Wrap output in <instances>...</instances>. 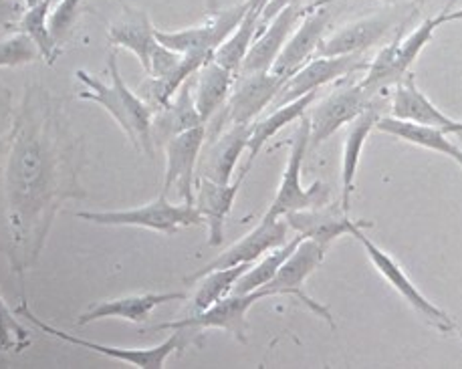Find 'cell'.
Masks as SVG:
<instances>
[{"label": "cell", "instance_id": "obj_1", "mask_svg": "<svg viewBox=\"0 0 462 369\" xmlns=\"http://www.w3.org/2000/svg\"><path fill=\"white\" fill-rule=\"evenodd\" d=\"M69 171L53 111H24L21 122H16L6 166L8 222L23 267L35 261L45 244L59 202L69 190Z\"/></svg>", "mask_w": 462, "mask_h": 369}, {"label": "cell", "instance_id": "obj_2", "mask_svg": "<svg viewBox=\"0 0 462 369\" xmlns=\"http://www.w3.org/2000/svg\"><path fill=\"white\" fill-rule=\"evenodd\" d=\"M107 65L111 85L97 79L96 75L83 71V69L75 73L77 81H81L85 85V91L79 93V97L104 107L111 115V119L119 125V130L125 134L127 140L134 143V148L145 152L150 158H153L152 119L156 107L150 106L143 97L135 96V93L127 88L125 81L122 79V73H119L116 49L114 53L109 55Z\"/></svg>", "mask_w": 462, "mask_h": 369}, {"label": "cell", "instance_id": "obj_3", "mask_svg": "<svg viewBox=\"0 0 462 369\" xmlns=\"http://www.w3.org/2000/svg\"><path fill=\"white\" fill-rule=\"evenodd\" d=\"M455 21H462V8H458V11H450L448 6L444 8L440 14L432 16V19H426L420 27L414 32H410L408 37H404V34L410 21L402 23L396 31V37L375 55L370 67L365 69V77L359 81L362 89L367 96L374 97L382 96V91H386L392 85L404 81L410 71H412L416 59L420 57L424 47L432 41L434 32L439 31L442 24Z\"/></svg>", "mask_w": 462, "mask_h": 369}, {"label": "cell", "instance_id": "obj_4", "mask_svg": "<svg viewBox=\"0 0 462 369\" xmlns=\"http://www.w3.org/2000/svg\"><path fill=\"white\" fill-rule=\"evenodd\" d=\"M77 218L96 222L101 226H135V228H148L156 230V233L172 236L180 228L186 226H200L204 225V218L200 212L196 210L194 204H174L168 200V196L160 194L156 200L140 206V208L130 210H83L75 214Z\"/></svg>", "mask_w": 462, "mask_h": 369}, {"label": "cell", "instance_id": "obj_5", "mask_svg": "<svg viewBox=\"0 0 462 369\" xmlns=\"http://www.w3.org/2000/svg\"><path fill=\"white\" fill-rule=\"evenodd\" d=\"M19 315L24 317V319H27L31 325H35L39 331L47 333V336H51V337H55L63 343H71V346H77V347L96 351V354H101L109 359H117V362H122V364H130L138 369H162L166 365L170 355L176 354V351H180V349L188 347V343H190L192 333H194L192 329H174L172 336H170L166 341H162L160 346L127 349V347L104 346V343H96V341L71 336V333H65L61 329L53 327V325L41 321L27 305L19 307Z\"/></svg>", "mask_w": 462, "mask_h": 369}, {"label": "cell", "instance_id": "obj_6", "mask_svg": "<svg viewBox=\"0 0 462 369\" xmlns=\"http://www.w3.org/2000/svg\"><path fill=\"white\" fill-rule=\"evenodd\" d=\"M310 134H311L310 119L301 117V125L297 127L293 142H291L289 160L283 171V178H281L277 196L269 206V210L264 212V218L277 220V218H283L289 212L315 208V206H323L329 202L328 186L321 182H315L313 186L305 188L301 182L303 160H305L307 150H310Z\"/></svg>", "mask_w": 462, "mask_h": 369}, {"label": "cell", "instance_id": "obj_7", "mask_svg": "<svg viewBox=\"0 0 462 369\" xmlns=\"http://www.w3.org/2000/svg\"><path fill=\"white\" fill-rule=\"evenodd\" d=\"M287 79L289 77L275 75L271 71L236 75L233 91H230L225 107L217 114L218 124H214L210 140L225 132L228 125L253 124L264 107L273 106V101H275Z\"/></svg>", "mask_w": 462, "mask_h": 369}, {"label": "cell", "instance_id": "obj_8", "mask_svg": "<svg viewBox=\"0 0 462 369\" xmlns=\"http://www.w3.org/2000/svg\"><path fill=\"white\" fill-rule=\"evenodd\" d=\"M365 226H370V225H365L364 220H359L356 228L352 230V236L364 246V251L367 256H370V261L375 267V271H378L382 277L398 291L402 299H404V301L412 307L428 325H432V327L439 329L440 333L457 331V325L450 319V315L444 313L440 307H436L430 299H428L422 291L408 279V274L402 271L400 264L393 261L386 251H382L378 244L372 243V240L364 235Z\"/></svg>", "mask_w": 462, "mask_h": 369}, {"label": "cell", "instance_id": "obj_9", "mask_svg": "<svg viewBox=\"0 0 462 369\" xmlns=\"http://www.w3.org/2000/svg\"><path fill=\"white\" fill-rule=\"evenodd\" d=\"M246 0L241 5L220 8V11H214L207 16V21L196 24L190 29L182 31H158L156 29V39L160 45H164L178 53L184 55H199L204 59H212L214 51H217L226 37L233 32L238 23L243 21L246 14Z\"/></svg>", "mask_w": 462, "mask_h": 369}, {"label": "cell", "instance_id": "obj_10", "mask_svg": "<svg viewBox=\"0 0 462 369\" xmlns=\"http://www.w3.org/2000/svg\"><path fill=\"white\" fill-rule=\"evenodd\" d=\"M267 297H273V293L267 287L253 291V293H245V295L233 293L230 297L220 299V301L214 303L212 307L204 309V311L194 313L192 317H186V319H180V321L160 323L156 327H152V331L222 329L230 333L236 341L246 343L249 341V337H246V331H249V325H246V313H249V309L254 303H259Z\"/></svg>", "mask_w": 462, "mask_h": 369}, {"label": "cell", "instance_id": "obj_11", "mask_svg": "<svg viewBox=\"0 0 462 369\" xmlns=\"http://www.w3.org/2000/svg\"><path fill=\"white\" fill-rule=\"evenodd\" d=\"M414 14L416 13L406 6H398L365 16V19H359L341 31L333 32L329 39H323L318 49V55L336 57L365 53L367 49H372L382 39H386L388 32L396 31L402 23L412 21Z\"/></svg>", "mask_w": 462, "mask_h": 369}, {"label": "cell", "instance_id": "obj_12", "mask_svg": "<svg viewBox=\"0 0 462 369\" xmlns=\"http://www.w3.org/2000/svg\"><path fill=\"white\" fill-rule=\"evenodd\" d=\"M383 99L382 96H367L362 89V85L347 83L344 88L329 93L328 97L321 99L318 106L313 107L310 119V148H319V145L329 140V137L339 132L344 125H349L356 117H359L364 111L374 106L375 101Z\"/></svg>", "mask_w": 462, "mask_h": 369}, {"label": "cell", "instance_id": "obj_13", "mask_svg": "<svg viewBox=\"0 0 462 369\" xmlns=\"http://www.w3.org/2000/svg\"><path fill=\"white\" fill-rule=\"evenodd\" d=\"M207 61H210V59L178 53V51L168 49L158 42L152 51L150 71L145 73L148 81L142 85L145 101L156 109L164 107Z\"/></svg>", "mask_w": 462, "mask_h": 369}, {"label": "cell", "instance_id": "obj_14", "mask_svg": "<svg viewBox=\"0 0 462 369\" xmlns=\"http://www.w3.org/2000/svg\"><path fill=\"white\" fill-rule=\"evenodd\" d=\"M325 253H328V248L323 244L315 243V240L303 238L301 243L297 244L295 251L291 253L289 259L283 263V267L279 269L277 277L269 282L267 289L271 291L273 297L289 295L299 299L310 311L321 317L323 321H328L329 327L336 329V321H333L329 309L318 301H313V299L303 291L305 281L310 279V274L323 263Z\"/></svg>", "mask_w": 462, "mask_h": 369}, {"label": "cell", "instance_id": "obj_15", "mask_svg": "<svg viewBox=\"0 0 462 369\" xmlns=\"http://www.w3.org/2000/svg\"><path fill=\"white\" fill-rule=\"evenodd\" d=\"M207 143V125L192 127L180 135H174L166 148V176L162 194H176L184 204H194L196 186V164L200 160V152Z\"/></svg>", "mask_w": 462, "mask_h": 369}, {"label": "cell", "instance_id": "obj_16", "mask_svg": "<svg viewBox=\"0 0 462 369\" xmlns=\"http://www.w3.org/2000/svg\"><path fill=\"white\" fill-rule=\"evenodd\" d=\"M367 67H370V63L365 61L364 53L336 57L319 55L318 59H313V61H307L301 69H297V71L289 77L283 88H281L279 96L273 101V107H281L289 101H295L307 96V93L318 91L323 85L337 81L341 77L362 73Z\"/></svg>", "mask_w": 462, "mask_h": 369}, {"label": "cell", "instance_id": "obj_17", "mask_svg": "<svg viewBox=\"0 0 462 369\" xmlns=\"http://www.w3.org/2000/svg\"><path fill=\"white\" fill-rule=\"evenodd\" d=\"M333 19V8L331 5L323 6H307V13L299 23V27L291 34L287 45L281 51L277 61L273 63L271 73L291 77L297 69H301L313 53H318V49L323 41L325 31L329 29Z\"/></svg>", "mask_w": 462, "mask_h": 369}, {"label": "cell", "instance_id": "obj_18", "mask_svg": "<svg viewBox=\"0 0 462 369\" xmlns=\"http://www.w3.org/2000/svg\"><path fill=\"white\" fill-rule=\"evenodd\" d=\"M287 233H289V225L285 222V218L271 220L263 217L259 225H256L249 235L243 236L233 246H228L225 253H220L217 259L207 264V267H202L199 272L190 274L186 281L196 282L202 274L217 269L235 267V264H253L256 259H261L263 254L273 251V248L285 244Z\"/></svg>", "mask_w": 462, "mask_h": 369}, {"label": "cell", "instance_id": "obj_19", "mask_svg": "<svg viewBox=\"0 0 462 369\" xmlns=\"http://www.w3.org/2000/svg\"><path fill=\"white\" fill-rule=\"evenodd\" d=\"M307 8H303L301 5H291L283 8L277 16H273L267 23V29L256 32L238 75L271 71L273 63L277 61L281 51L287 45L289 37L293 34L297 24L301 23Z\"/></svg>", "mask_w": 462, "mask_h": 369}, {"label": "cell", "instance_id": "obj_20", "mask_svg": "<svg viewBox=\"0 0 462 369\" xmlns=\"http://www.w3.org/2000/svg\"><path fill=\"white\" fill-rule=\"evenodd\" d=\"M283 218L289 228H293L299 236L315 240L325 248H329V244L336 243L337 238L352 235V230L359 222L349 218V212L344 210L341 202H328L323 206H315V208L295 210L285 214Z\"/></svg>", "mask_w": 462, "mask_h": 369}, {"label": "cell", "instance_id": "obj_21", "mask_svg": "<svg viewBox=\"0 0 462 369\" xmlns=\"http://www.w3.org/2000/svg\"><path fill=\"white\" fill-rule=\"evenodd\" d=\"M246 178V171H241L235 184H218L208 178H199L194 186V206L200 212L208 226V244L220 246L225 240V225L238 190Z\"/></svg>", "mask_w": 462, "mask_h": 369}, {"label": "cell", "instance_id": "obj_22", "mask_svg": "<svg viewBox=\"0 0 462 369\" xmlns=\"http://www.w3.org/2000/svg\"><path fill=\"white\" fill-rule=\"evenodd\" d=\"M249 137L251 124H238L228 125L225 132L210 140L207 152L202 153L200 178H208L218 184H230L236 161L249 145Z\"/></svg>", "mask_w": 462, "mask_h": 369}, {"label": "cell", "instance_id": "obj_23", "mask_svg": "<svg viewBox=\"0 0 462 369\" xmlns=\"http://www.w3.org/2000/svg\"><path fill=\"white\" fill-rule=\"evenodd\" d=\"M184 299L186 293H142L111 299V301L93 305L89 311L79 315L77 323L89 325L101 319H124L130 323H142L148 319L156 307L172 301H184Z\"/></svg>", "mask_w": 462, "mask_h": 369}, {"label": "cell", "instance_id": "obj_24", "mask_svg": "<svg viewBox=\"0 0 462 369\" xmlns=\"http://www.w3.org/2000/svg\"><path fill=\"white\" fill-rule=\"evenodd\" d=\"M109 41L116 49L119 47L134 53L143 71H150L152 51L158 45V39L148 13L138 11V8H125L124 14L116 23H111Z\"/></svg>", "mask_w": 462, "mask_h": 369}, {"label": "cell", "instance_id": "obj_25", "mask_svg": "<svg viewBox=\"0 0 462 369\" xmlns=\"http://www.w3.org/2000/svg\"><path fill=\"white\" fill-rule=\"evenodd\" d=\"M383 103H386V99L375 101L374 106L367 107L362 115L356 117L354 122L349 124V130L346 134L344 156H341V206H344L346 212H349V196L354 192L362 150L367 135H370L372 130H375V124H378V119L382 117Z\"/></svg>", "mask_w": 462, "mask_h": 369}, {"label": "cell", "instance_id": "obj_26", "mask_svg": "<svg viewBox=\"0 0 462 369\" xmlns=\"http://www.w3.org/2000/svg\"><path fill=\"white\" fill-rule=\"evenodd\" d=\"M204 125L199 109L194 106L192 83H184L174 99L164 107L153 111L152 119V142L153 145H166L174 135L184 134L192 127Z\"/></svg>", "mask_w": 462, "mask_h": 369}, {"label": "cell", "instance_id": "obj_27", "mask_svg": "<svg viewBox=\"0 0 462 369\" xmlns=\"http://www.w3.org/2000/svg\"><path fill=\"white\" fill-rule=\"evenodd\" d=\"M390 109H392V117L404 119V122H414L420 125L440 127V130H444L447 134H450L452 125L457 122V119L448 117L444 111L436 107L434 103L428 99L420 89H418L412 73H410L404 81L398 83V89L393 93Z\"/></svg>", "mask_w": 462, "mask_h": 369}, {"label": "cell", "instance_id": "obj_28", "mask_svg": "<svg viewBox=\"0 0 462 369\" xmlns=\"http://www.w3.org/2000/svg\"><path fill=\"white\" fill-rule=\"evenodd\" d=\"M235 79L236 75L218 65L214 59H210V61L204 63L196 71V81L192 83V97L204 125L225 107L230 91H233Z\"/></svg>", "mask_w": 462, "mask_h": 369}, {"label": "cell", "instance_id": "obj_29", "mask_svg": "<svg viewBox=\"0 0 462 369\" xmlns=\"http://www.w3.org/2000/svg\"><path fill=\"white\" fill-rule=\"evenodd\" d=\"M375 130H380L388 135L398 137L402 142L420 145V148L439 152L442 156L450 158L452 161L462 168V148L458 143L448 140V134L440 130V127L434 125H420L414 122H404V119L396 117H380L378 124H375Z\"/></svg>", "mask_w": 462, "mask_h": 369}, {"label": "cell", "instance_id": "obj_30", "mask_svg": "<svg viewBox=\"0 0 462 369\" xmlns=\"http://www.w3.org/2000/svg\"><path fill=\"white\" fill-rule=\"evenodd\" d=\"M315 97H318V91L307 93V96H303V97L289 101V103H285V106L277 107L271 115H267L264 119H259V122L251 124V137H249V145H246L249 156H246V164H245L243 171L249 174L251 166L254 164L256 156H259L261 150L264 148V143H267L271 137H275L285 125L293 124L295 119H301L305 115V111L313 106Z\"/></svg>", "mask_w": 462, "mask_h": 369}, {"label": "cell", "instance_id": "obj_31", "mask_svg": "<svg viewBox=\"0 0 462 369\" xmlns=\"http://www.w3.org/2000/svg\"><path fill=\"white\" fill-rule=\"evenodd\" d=\"M259 24H261V16L251 13L249 8H246V14L243 16V21L238 23V27L228 34L226 41L222 42L217 51H214L212 55L214 61L228 69L230 73L238 75L245 57L249 53V49L256 37V32H259Z\"/></svg>", "mask_w": 462, "mask_h": 369}, {"label": "cell", "instance_id": "obj_32", "mask_svg": "<svg viewBox=\"0 0 462 369\" xmlns=\"http://www.w3.org/2000/svg\"><path fill=\"white\" fill-rule=\"evenodd\" d=\"M301 240L303 238L297 235L293 240H287L285 244H281L277 248H273V251H269V254L264 256L261 263L251 264L249 271H246L243 277L236 281L233 293L245 295V293H253V291L267 287L269 282L277 277L279 269L283 267V263L289 259L291 253L295 251L297 244L301 243Z\"/></svg>", "mask_w": 462, "mask_h": 369}, {"label": "cell", "instance_id": "obj_33", "mask_svg": "<svg viewBox=\"0 0 462 369\" xmlns=\"http://www.w3.org/2000/svg\"><path fill=\"white\" fill-rule=\"evenodd\" d=\"M249 267L251 264H235V267L217 269L202 274V277L196 281L199 282V291H196L194 301H192L194 313L204 311V309L218 303L220 299L228 297V293H233L236 281L249 271Z\"/></svg>", "mask_w": 462, "mask_h": 369}, {"label": "cell", "instance_id": "obj_34", "mask_svg": "<svg viewBox=\"0 0 462 369\" xmlns=\"http://www.w3.org/2000/svg\"><path fill=\"white\" fill-rule=\"evenodd\" d=\"M51 3H53V0H39L37 5L29 6L27 11L21 14L19 23H16V29H19V32L29 34L32 42L39 47L41 55L45 57L49 63H53L59 55V45L49 29Z\"/></svg>", "mask_w": 462, "mask_h": 369}, {"label": "cell", "instance_id": "obj_35", "mask_svg": "<svg viewBox=\"0 0 462 369\" xmlns=\"http://www.w3.org/2000/svg\"><path fill=\"white\" fill-rule=\"evenodd\" d=\"M37 55H41L39 47L24 32L0 41V67H21L35 61Z\"/></svg>", "mask_w": 462, "mask_h": 369}, {"label": "cell", "instance_id": "obj_36", "mask_svg": "<svg viewBox=\"0 0 462 369\" xmlns=\"http://www.w3.org/2000/svg\"><path fill=\"white\" fill-rule=\"evenodd\" d=\"M29 343V331L16 321V315L8 309L3 295H0V349L21 351L27 347Z\"/></svg>", "mask_w": 462, "mask_h": 369}, {"label": "cell", "instance_id": "obj_37", "mask_svg": "<svg viewBox=\"0 0 462 369\" xmlns=\"http://www.w3.org/2000/svg\"><path fill=\"white\" fill-rule=\"evenodd\" d=\"M79 13H81V0H61V3L55 6V11L51 13L49 29L57 45H63L67 37H69L77 19H79Z\"/></svg>", "mask_w": 462, "mask_h": 369}, {"label": "cell", "instance_id": "obj_38", "mask_svg": "<svg viewBox=\"0 0 462 369\" xmlns=\"http://www.w3.org/2000/svg\"><path fill=\"white\" fill-rule=\"evenodd\" d=\"M21 19V5L14 0H0V29H13Z\"/></svg>", "mask_w": 462, "mask_h": 369}, {"label": "cell", "instance_id": "obj_39", "mask_svg": "<svg viewBox=\"0 0 462 369\" xmlns=\"http://www.w3.org/2000/svg\"><path fill=\"white\" fill-rule=\"evenodd\" d=\"M291 5H301V0H271L269 6L264 8V13L261 16V24H267L273 16H277L283 8L291 6Z\"/></svg>", "mask_w": 462, "mask_h": 369}, {"label": "cell", "instance_id": "obj_40", "mask_svg": "<svg viewBox=\"0 0 462 369\" xmlns=\"http://www.w3.org/2000/svg\"><path fill=\"white\" fill-rule=\"evenodd\" d=\"M14 134H16V125L13 127L11 132L5 134L3 137H0V160H3L5 156H8V152H11V145H13V140H14Z\"/></svg>", "mask_w": 462, "mask_h": 369}, {"label": "cell", "instance_id": "obj_41", "mask_svg": "<svg viewBox=\"0 0 462 369\" xmlns=\"http://www.w3.org/2000/svg\"><path fill=\"white\" fill-rule=\"evenodd\" d=\"M269 3H271V0H246V6H249V11H251V13L263 16L264 8L269 6Z\"/></svg>", "mask_w": 462, "mask_h": 369}, {"label": "cell", "instance_id": "obj_42", "mask_svg": "<svg viewBox=\"0 0 462 369\" xmlns=\"http://www.w3.org/2000/svg\"><path fill=\"white\" fill-rule=\"evenodd\" d=\"M336 3H341V0H315L313 3V6H323V5H336ZM382 3H386V5H398L400 0H382Z\"/></svg>", "mask_w": 462, "mask_h": 369}, {"label": "cell", "instance_id": "obj_43", "mask_svg": "<svg viewBox=\"0 0 462 369\" xmlns=\"http://www.w3.org/2000/svg\"><path fill=\"white\" fill-rule=\"evenodd\" d=\"M450 134H457V135H462V122H455V125H452Z\"/></svg>", "mask_w": 462, "mask_h": 369}, {"label": "cell", "instance_id": "obj_44", "mask_svg": "<svg viewBox=\"0 0 462 369\" xmlns=\"http://www.w3.org/2000/svg\"><path fill=\"white\" fill-rule=\"evenodd\" d=\"M6 103H8V96H6L5 91H0V107H5Z\"/></svg>", "mask_w": 462, "mask_h": 369}, {"label": "cell", "instance_id": "obj_45", "mask_svg": "<svg viewBox=\"0 0 462 369\" xmlns=\"http://www.w3.org/2000/svg\"><path fill=\"white\" fill-rule=\"evenodd\" d=\"M23 3H24V5H27V8H29V6H32V5H37V3H39V0H23Z\"/></svg>", "mask_w": 462, "mask_h": 369}, {"label": "cell", "instance_id": "obj_46", "mask_svg": "<svg viewBox=\"0 0 462 369\" xmlns=\"http://www.w3.org/2000/svg\"><path fill=\"white\" fill-rule=\"evenodd\" d=\"M418 3H420V5H422V3H428V0H418Z\"/></svg>", "mask_w": 462, "mask_h": 369}, {"label": "cell", "instance_id": "obj_47", "mask_svg": "<svg viewBox=\"0 0 462 369\" xmlns=\"http://www.w3.org/2000/svg\"><path fill=\"white\" fill-rule=\"evenodd\" d=\"M460 339H462V331H460Z\"/></svg>", "mask_w": 462, "mask_h": 369}]
</instances>
